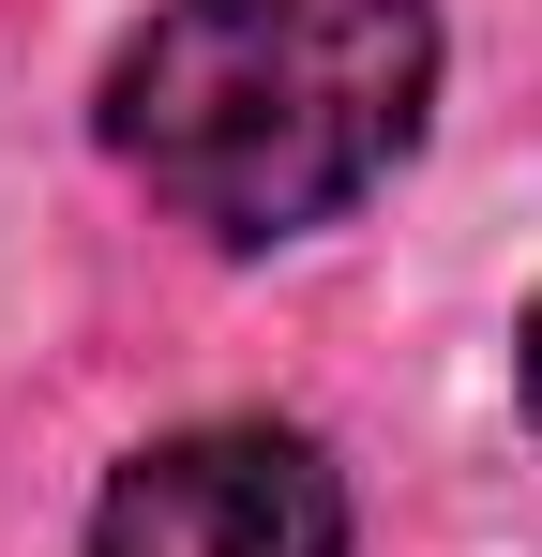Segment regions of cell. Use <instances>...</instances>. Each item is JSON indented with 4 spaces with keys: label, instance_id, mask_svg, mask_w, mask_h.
Masks as SVG:
<instances>
[{
    "label": "cell",
    "instance_id": "1",
    "mask_svg": "<svg viewBox=\"0 0 542 557\" xmlns=\"http://www.w3.org/2000/svg\"><path fill=\"white\" fill-rule=\"evenodd\" d=\"M438 0H167L106 61V151L211 242H301L422 151Z\"/></svg>",
    "mask_w": 542,
    "mask_h": 557
},
{
    "label": "cell",
    "instance_id": "2",
    "mask_svg": "<svg viewBox=\"0 0 542 557\" xmlns=\"http://www.w3.org/2000/svg\"><path fill=\"white\" fill-rule=\"evenodd\" d=\"M76 557H347V482L301 422H181L90 497Z\"/></svg>",
    "mask_w": 542,
    "mask_h": 557
},
{
    "label": "cell",
    "instance_id": "3",
    "mask_svg": "<svg viewBox=\"0 0 542 557\" xmlns=\"http://www.w3.org/2000/svg\"><path fill=\"white\" fill-rule=\"evenodd\" d=\"M513 362H528V422H542V301H528V332H513Z\"/></svg>",
    "mask_w": 542,
    "mask_h": 557
}]
</instances>
